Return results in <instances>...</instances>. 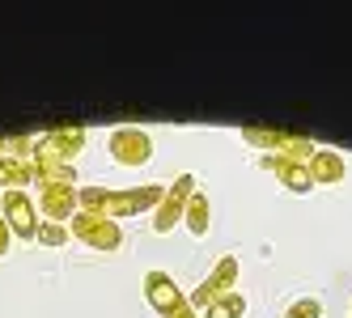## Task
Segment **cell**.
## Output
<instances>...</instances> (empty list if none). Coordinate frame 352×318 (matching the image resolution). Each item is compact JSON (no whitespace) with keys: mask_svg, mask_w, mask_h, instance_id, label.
Instances as JSON below:
<instances>
[{"mask_svg":"<svg viewBox=\"0 0 352 318\" xmlns=\"http://www.w3.org/2000/svg\"><path fill=\"white\" fill-rule=\"evenodd\" d=\"M107 149H111V157L119 166L140 170V166H148V157H153V136L144 128H115L107 136Z\"/></svg>","mask_w":352,"mask_h":318,"instance_id":"obj_3","label":"cell"},{"mask_svg":"<svg viewBox=\"0 0 352 318\" xmlns=\"http://www.w3.org/2000/svg\"><path fill=\"white\" fill-rule=\"evenodd\" d=\"M285 318H322V302L318 297H301L285 310Z\"/></svg>","mask_w":352,"mask_h":318,"instance_id":"obj_17","label":"cell"},{"mask_svg":"<svg viewBox=\"0 0 352 318\" xmlns=\"http://www.w3.org/2000/svg\"><path fill=\"white\" fill-rule=\"evenodd\" d=\"M43 144H47V149H52L56 157L77 161L81 149H85V128H52V132L43 136Z\"/></svg>","mask_w":352,"mask_h":318,"instance_id":"obj_11","label":"cell"},{"mask_svg":"<svg viewBox=\"0 0 352 318\" xmlns=\"http://www.w3.org/2000/svg\"><path fill=\"white\" fill-rule=\"evenodd\" d=\"M38 208L47 221H72L81 212V200H77V183H38Z\"/></svg>","mask_w":352,"mask_h":318,"instance_id":"obj_7","label":"cell"},{"mask_svg":"<svg viewBox=\"0 0 352 318\" xmlns=\"http://www.w3.org/2000/svg\"><path fill=\"white\" fill-rule=\"evenodd\" d=\"M9 247H13V229H9L5 216H0V255H9Z\"/></svg>","mask_w":352,"mask_h":318,"instance_id":"obj_18","label":"cell"},{"mask_svg":"<svg viewBox=\"0 0 352 318\" xmlns=\"http://www.w3.org/2000/svg\"><path fill=\"white\" fill-rule=\"evenodd\" d=\"M263 166H267L272 174L280 179V183H285L293 195H306V191H314V187H318L306 161H293V157H276V153H272V157H263Z\"/></svg>","mask_w":352,"mask_h":318,"instance_id":"obj_9","label":"cell"},{"mask_svg":"<svg viewBox=\"0 0 352 318\" xmlns=\"http://www.w3.org/2000/svg\"><path fill=\"white\" fill-rule=\"evenodd\" d=\"M68 238H72L68 225H56V221H43L38 225V242H43V247H64Z\"/></svg>","mask_w":352,"mask_h":318,"instance_id":"obj_16","label":"cell"},{"mask_svg":"<svg viewBox=\"0 0 352 318\" xmlns=\"http://www.w3.org/2000/svg\"><path fill=\"white\" fill-rule=\"evenodd\" d=\"M77 200L85 212H102L111 221H128L140 212H157L166 200V187L148 183V187H77Z\"/></svg>","mask_w":352,"mask_h":318,"instance_id":"obj_1","label":"cell"},{"mask_svg":"<svg viewBox=\"0 0 352 318\" xmlns=\"http://www.w3.org/2000/svg\"><path fill=\"white\" fill-rule=\"evenodd\" d=\"M242 140L250 144V149H259L263 157H272V153H280V140H285V132H267V128H242Z\"/></svg>","mask_w":352,"mask_h":318,"instance_id":"obj_14","label":"cell"},{"mask_svg":"<svg viewBox=\"0 0 352 318\" xmlns=\"http://www.w3.org/2000/svg\"><path fill=\"white\" fill-rule=\"evenodd\" d=\"M242 314H246V297H242V293H225V297H217L204 310V318H242Z\"/></svg>","mask_w":352,"mask_h":318,"instance_id":"obj_15","label":"cell"},{"mask_svg":"<svg viewBox=\"0 0 352 318\" xmlns=\"http://www.w3.org/2000/svg\"><path fill=\"white\" fill-rule=\"evenodd\" d=\"M234 284H238V259L234 255H221L217 259V267L195 284V293H191V310H208L217 297H225V293H234Z\"/></svg>","mask_w":352,"mask_h":318,"instance_id":"obj_5","label":"cell"},{"mask_svg":"<svg viewBox=\"0 0 352 318\" xmlns=\"http://www.w3.org/2000/svg\"><path fill=\"white\" fill-rule=\"evenodd\" d=\"M306 166H310V174H314L318 187H331V183H340V179L348 174V166H344V157H340L336 149H314Z\"/></svg>","mask_w":352,"mask_h":318,"instance_id":"obj_10","label":"cell"},{"mask_svg":"<svg viewBox=\"0 0 352 318\" xmlns=\"http://www.w3.org/2000/svg\"><path fill=\"white\" fill-rule=\"evenodd\" d=\"M191 191H195V174H179V179L166 187V200L153 212V234H174V229L183 225V212H187Z\"/></svg>","mask_w":352,"mask_h":318,"instance_id":"obj_4","label":"cell"},{"mask_svg":"<svg viewBox=\"0 0 352 318\" xmlns=\"http://www.w3.org/2000/svg\"><path fill=\"white\" fill-rule=\"evenodd\" d=\"M34 183V166L26 157H0V191H21Z\"/></svg>","mask_w":352,"mask_h":318,"instance_id":"obj_13","label":"cell"},{"mask_svg":"<svg viewBox=\"0 0 352 318\" xmlns=\"http://www.w3.org/2000/svg\"><path fill=\"white\" fill-rule=\"evenodd\" d=\"M0 216L9 221V229H13V238H21V242H30V238H38V208H34V200L26 191H5V200H0Z\"/></svg>","mask_w":352,"mask_h":318,"instance_id":"obj_6","label":"cell"},{"mask_svg":"<svg viewBox=\"0 0 352 318\" xmlns=\"http://www.w3.org/2000/svg\"><path fill=\"white\" fill-rule=\"evenodd\" d=\"M144 302L153 306L162 318H170L174 310H183V306H187V297H183V288L174 284V276H170V272H157V267L144 276Z\"/></svg>","mask_w":352,"mask_h":318,"instance_id":"obj_8","label":"cell"},{"mask_svg":"<svg viewBox=\"0 0 352 318\" xmlns=\"http://www.w3.org/2000/svg\"><path fill=\"white\" fill-rule=\"evenodd\" d=\"M68 229H72L77 242H85V247H94V251H119L123 247V225L111 221V216H102V212H85L81 208L68 221Z\"/></svg>","mask_w":352,"mask_h":318,"instance_id":"obj_2","label":"cell"},{"mask_svg":"<svg viewBox=\"0 0 352 318\" xmlns=\"http://www.w3.org/2000/svg\"><path fill=\"white\" fill-rule=\"evenodd\" d=\"M0 200H5V191H0Z\"/></svg>","mask_w":352,"mask_h":318,"instance_id":"obj_19","label":"cell"},{"mask_svg":"<svg viewBox=\"0 0 352 318\" xmlns=\"http://www.w3.org/2000/svg\"><path fill=\"white\" fill-rule=\"evenodd\" d=\"M348 314H352V310H348Z\"/></svg>","mask_w":352,"mask_h":318,"instance_id":"obj_20","label":"cell"},{"mask_svg":"<svg viewBox=\"0 0 352 318\" xmlns=\"http://www.w3.org/2000/svg\"><path fill=\"white\" fill-rule=\"evenodd\" d=\"M183 225H187V234H191V238H204V234L212 229V204H208V195L199 191V187L191 191V200H187Z\"/></svg>","mask_w":352,"mask_h":318,"instance_id":"obj_12","label":"cell"}]
</instances>
